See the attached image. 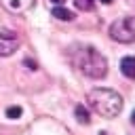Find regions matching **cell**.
Masks as SVG:
<instances>
[{
  "label": "cell",
  "mask_w": 135,
  "mask_h": 135,
  "mask_svg": "<svg viewBox=\"0 0 135 135\" xmlns=\"http://www.w3.org/2000/svg\"><path fill=\"white\" fill-rule=\"evenodd\" d=\"M70 59L72 63L78 68V72H82L84 76L89 78H103L108 74V59L95 49V46H89V44H76L72 46L70 51Z\"/></svg>",
  "instance_id": "6da1fadb"
},
{
  "label": "cell",
  "mask_w": 135,
  "mask_h": 135,
  "mask_svg": "<svg viewBox=\"0 0 135 135\" xmlns=\"http://www.w3.org/2000/svg\"><path fill=\"white\" fill-rule=\"evenodd\" d=\"M86 101H89L91 110H95L103 118H116L122 110V97L116 91L105 89V86L91 89L86 93Z\"/></svg>",
  "instance_id": "7a4b0ae2"
},
{
  "label": "cell",
  "mask_w": 135,
  "mask_h": 135,
  "mask_svg": "<svg viewBox=\"0 0 135 135\" xmlns=\"http://www.w3.org/2000/svg\"><path fill=\"white\" fill-rule=\"evenodd\" d=\"M110 38L122 44L135 40V17H120L110 25Z\"/></svg>",
  "instance_id": "3957f363"
},
{
  "label": "cell",
  "mask_w": 135,
  "mask_h": 135,
  "mask_svg": "<svg viewBox=\"0 0 135 135\" xmlns=\"http://www.w3.org/2000/svg\"><path fill=\"white\" fill-rule=\"evenodd\" d=\"M19 46V38L11 30H0V57H11Z\"/></svg>",
  "instance_id": "277c9868"
},
{
  "label": "cell",
  "mask_w": 135,
  "mask_h": 135,
  "mask_svg": "<svg viewBox=\"0 0 135 135\" xmlns=\"http://www.w3.org/2000/svg\"><path fill=\"white\" fill-rule=\"evenodd\" d=\"M0 4L11 13H25L36 4V0H0Z\"/></svg>",
  "instance_id": "5b68a950"
},
{
  "label": "cell",
  "mask_w": 135,
  "mask_h": 135,
  "mask_svg": "<svg viewBox=\"0 0 135 135\" xmlns=\"http://www.w3.org/2000/svg\"><path fill=\"white\" fill-rule=\"evenodd\" d=\"M120 72L127 76V78H133L135 80V57H124L120 61Z\"/></svg>",
  "instance_id": "8992f818"
},
{
  "label": "cell",
  "mask_w": 135,
  "mask_h": 135,
  "mask_svg": "<svg viewBox=\"0 0 135 135\" xmlns=\"http://www.w3.org/2000/svg\"><path fill=\"white\" fill-rule=\"evenodd\" d=\"M53 17H57L59 21H72L74 19V13L68 11V8H63V6H55L53 8Z\"/></svg>",
  "instance_id": "52a82bcc"
},
{
  "label": "cell",
  "mask_w": 135,
  "mask_h": 135,
  "mask_svg": "<svg viewBox=\"0 0 135 135\" xmlns=\"http://www.w3.org/2000/svg\"><path fill=\"white\" fill-rule=\"evenodd\" d=\"M76 118H78V122H82V124H89V122H91L89 112L84 110V105H78V108H76Z\"/></svg>",
  "instance_id": "ba28073f"
},
{
  "label": "cell",
  "mask_w": 135,
  "mask_h": 135,
  "mask_svg": "<svg viewBox=\"0 0 135 135\" xmlns=\"http://www.w3.org/2000/svg\"><path fill=\"white\" fill-rule=\"evenodd\" d=\"M74 4L80 11H93V0H74Z\"/></svg>",
  "instance_id": "9c48e42d"
},
{
  "label": "cell",
  "mask_w": 135,
  "mask_h": 135,
  "mask_svg": "<svg viewBox=\"0 0 135 135\" xmlns=\"http://www.w3.org/2000/svg\"><path fill=\"white\" fill-rule=\"evenodd\" d=\"M6 116H8V118H19V116H21V108H19V105H11V108L6 110Z\"/></svg>",
  "instance_id": "30bf717a"
},
{
  "label": "cell",
  "mask_w": 135,
  "mask_h": 135,
  "mask_svg": "<svg viewBox=\"0 0 135 135\" xmlns=\"http://www.w3.org/2000/svg\"><path fill=\"white\" fill-rule=\"evenodd\" d=\"M131 122L135 124V110H133V114H131Z\"/></svg>",
  "instance_id": "8fae6325"
},
{
  "label": "cell",
  "mask_w": 135,
  "mask_h": 135,
  "mask_svg": "<svg viewBox=\"0 0 135 135\" xmlns=\"http://www.w3.org/2000/svg\"><path fill=\"white\" fill-rule=\"evenodd\" d=\"M51 2H55V4H63L65 0H51Z\"/></svg>",
  "instance_id": "7c38bea8"
},
{
  "label": "cell",
  "mask_w": 135,
  "mask_h": 135,
  "mask_svg": "<svg viewBox=\"0 0 135 135\" xmlns=\"http://www.w3.org/2000/svg\"><path fill=\"white\" fill-rule=\"evenodd\" d=\"M101 2H103V4H110V2H114V0H101Z\"/></svg>",
  "instance_id": "4fadbf2b"
}]
</instances>
